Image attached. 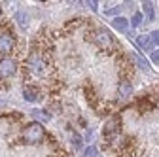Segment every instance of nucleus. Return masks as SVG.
<instances>
[{"label":"nucleus","instance_id":"nucleus-1","mask_svg":"<svg viewBox=\"0 0 159 157\" xmlns=\"http://www.w3.org/2000/svg\"><path fill=\"white\" fill-rule=\"evenodd\" d=\"M23 138H25L27 142H30V144L42 142V140H44V127L40 125V123H36V121L29 123V125L23 129Z\"/></svg>","mask_w":159,"mask_h":157},{"label":"nucleus","instance_id":"nucleus-2","mask_svg":"<svg viewBox=\"0 0 159 157\" xmlns=\"http://www.w3.org/2000/svg\"><path fill=\"white\" fill-rule=\"evenodd\" d=\"M136 44L140 49H146V51H153L155 46H159V30H153V32H148V34H140L136 38Z\"/></svg>","mask_w":159,"mask_h":157},{"label":"nucleus","instance_id":"nucleus-3","mask_svg":"<svg viewBox=\"0 0 159 157\" xmlns=\"http://www.w3.org/2000/svg\"><path fill=\"white\" fill-rule=\"evenodd\" d=\"M93 42L98 46V47H102V49H106V47H110L112 46V36H110V32L106 30V29H97L95 32H93Z\"/></svg>","mask_w":159,"mask_h":157},{"label":"nucleus","instance_id":"nucleus-4","mask_svg":"<svg viewBox=\"0 0 159 157\" xmlns=\"http://www.w3.org/2000/svg\"><path fill=\"white\" fill-rule=\"evenodd\" d=\"M15 70H17L15 59H11V57H2V59H0V76H2V78L13 76Z\"/></svg>","mask_w":159,"mask_h":157},{"label":"nucleus","instance_id":"nucleus-5","mask_svg":"<svg viewBox=\"0 0 159 157\" xmlns=\"http://www.w3.org/2000/svg\"><path fill=\"white\" fill-rule=\"evenodd\" d=\"M27 68L30 70V72H34V74H42L44 72V68H46V63H44V59L40 57V55H30L29 59H27Z\"/></svg>","mask_w":159,"mask_h":157},{"label":"nucleus","instance_id":"nucleus-6","mask_svg":"<svg viewBox=\"0 0 159 157\" xmlns=\"http://www.w3.org/2000/svg\"><path fill=\"white\" fill-rule=\"evenodd\" d=\"M13 47H15V40H13V36H11V34H8V32H4L2 36H0V55L6 57Z\"/></svg>","mask_w":159,"mask_h":157},{"label":"nucleus","instance_id":"nucleus-7","mask_svg":"<svg viewBox=\"0 0 159 157\" xmlns=\"http://www.w3.org/2000/svg\"><path fill=\"white\" fill-rule=\"evenodd\" d=\"M117 95H119V99H121V101L131 99V95H133V85H131V82L123 80L121 83H119V87H117Z\"/></svg>","mask_w":159,"mask_h":157},{"label":"nucleus","instance_id":"nucleus-8","mask_svg":"<svg viewBox=\"0 0 159 157\" xmlns=\"http://www.w3.org/2000/svg\"><path fill=\"white\" fill-rule=\"evenodd\" d=\"M112 27H114L116 30H119V32H127V30H129V21H127L125 17L117 15L116 19H112Z\"/></svg>","mask_w":159,"mask_h":157},{"label":"nucleus","instance_id":"nucleus-9","mask_svg":"<svg viewBox=\"0 0 159 157\" xmlns=\"http://www.w3.org/2000/svg\"><path fill=\"white\" fill-rule=\"evenodd\" d=\"M30 115H32V119H36V123H48L49 119H51V115L46 112V110H32L30 112Z\"/></svg>","mask_w":159,"mask_h":157},{"label":"nucleus","instance_id":"nucleus-10","mask_svg":"<svg viewBox=\"0 0 159 157\" xmlns=\"http://www.w3.org/2000/svg\"><path fill=\"white\" fill-rule=\"evenodd\" d=\"M15 21H17V25H19L21 30H27L29 29V13L27 11H17L15 13Z\"/></svg>","mask_w":159,"mask_h":157},{"label":"nucleus","instance_id":"nucleus-11","mask_svg":"<svg viewBox=\"0 0 159 157\" xmlns=\"http://www.w3.org/2000/svg\"><path fill=\"white\" fill-rule=\"evenodd\" d=\"M23 99H25L27 102H36V101H38V89H34V87H25V89H23Z\"/></svg>","mask_w":159,"mask_h":157},{"label":"nucleus","instance_id":"nucleus-12","mask_svg":"<svg viewBox=\"0 0 159 157\" xmlns=\"http://www.w3.org/2000/svg\"><path fill=\"white\" fill-rule=\"evenodd\" d=\"M134 61H136V65H138V68H140V70H144V72H150L152 70V66L148 65V61H146V59H142L140 55H134Z\"/></svg>","mask_w":159,"mask_h":157},{"label":"nucleus","instance_id":"nucleus-13","mask_svg":"<svg viewBox=\"0 0 159 157\" xmlns=\"http://www.w3.org/2000/svg\"><path fill=\"white\" fill-rule=\"evenodd\" d=\"M70 142H72L74 150H82V144H84V140H82V136H80L78 132H72V134H70Z\"/></svg>","mask_w":159,"mask_h":157},{"label":"nucleus","instance_id":"nucleus-14","mask_svg":"<svg viewBox=\"0 0 159 157\" xmlns=\"http://www.w3.org/2000/svg\"><path fill=\"white\" fill-rule=\"evenodd\" d=\"M142 10H144V13L148 15V19L152 21L153 15H155V11H153V4H152V2H142Z\"/></svg>","mask_w":159,"mask_h":157},{"label":"nucleus","instance_id":"nucleus-15","mask_svg":"<svg viewBox=\"0 0 159 157\" xmlns=\"http://www.w3.org/2000/svg\"><path fill=\"white\" fill-rule=\"evenodd\" d=\"M131 25H133L134 29L142 25V13H140V11H136V13H134V15L131 17Z\"/></svg>","mask_w":159,"mask_h":157},{"label":"nucleus","instance_id":"nucleus-16","mask_svg":"<svg viewBox=\"0 0 159 157\" xmlns=\"http://www.w3.org/2000/svg\"><path fill=\"white\" fill-rule=\"evenodd\" d=\"M116 129H117V119H110V121L106 123V127H104V132L110 134V132H114Z\"/></svg>","mask_w":159,"mask_h":157},{"label":"nucleus","instance_id":"nucleus-17","mask_svg":"<svg viewBox=\"0 0 159 157\" xmlns=\"http://www.w3.org/2000/svg\"><path fill=\"white\" fill-rule=\"evenodd\" d=\"M84 157H98V155H97V148H95V146H89V148L84 151Z\"/></svg>","mask_w":159,"mask_h":157},{"label":"nucleus","instance_id":"nucleus-18","mask_svg":"<svg viewBox=\"0 0 159 157\" xmlns=\"http://www.w3.org/2000/svg\"><path fill=\"white\" fill-rule=\"evenodd\" d=\"M150 59H152V63H159V49H153L150 53Z\"/></svg>","mask_w":159,"mask_h":157},{"label":"nucleus","instance_id":"nucleus-19","mask_svg":"<svg viewBox=\"0 0 159 157\" xmlns=\"http://www.w3.org/2000/svg\"><path fill=\"white\" fill-rule=\"evenodd\" d=\"M121 11V8L119 6H116V8H110V10H106V15H116V13H119Z\"/></svg>","mask_w":159,"mask_h":157},{"label":"nucleus","instance_id":"nucleus-20","mask_svg":"<svg viewBox=\"0 0 159 157\" xmlns=\"http://www.w3.org/2000/svg\"><path fill=\"white\" fill-rule=\"evenodd\" d=\"M87 4L91 6V10H95V11L98 10V2H97V0H89V2H87Z\"/></svg>","mask_w":159,"mask_h":157},{"label":"nucleus","instance_id":"nucleus-21","mask_svg":"<svg viewBox=\"0 0 159 157\" xmlns=\"http://www.w3.org/2000/svg\"><path fill=\"white\" fill-rule=\"evenodd\" d=\"M0 15H2V11H0Z\"/></svg>","mask_w":159,"mask_h":157}]
</instances>
